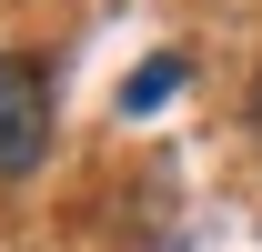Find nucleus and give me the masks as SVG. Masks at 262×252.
Listing matches in <instances>:
<instances>
[{"mask_svg": "<svg viewBox=\"0 0 262 252\" xmlns=\"http://www.w3.org/2000/svg\"><path fill=\"white\" fill-rule=\"evenodd\" d=\"M51 152V81L31 51H0V182H31Z\"/></svg>", "mask_w": 262, "mask_h": 252, "instance_id": "1", "label": "nucleus"}, {"mask_svg": "<svg viewBox=\"0 0 262 252\" xmlns=\"http://www.w3.org/2000/svg\"><path fill=\"white\" fill-rule=\"evenodd\" d=\"M171 91H182V61H171V51H162V61H151V71H141V81H131V91H121V111H131V121H141V111H162Z\"/></svg>", "mask_w": 262, "mask_h": 252, "instance_id": "2", "label": "nucleus"}, {"mask_svg": "<svg viewBox=\"0 0 262 252\" xmlns=\"http://www.w3.org/2000/svg\"><path fill=\"white\" fill-rule=\"evenodd\" d=\"M252 141H262V71H252Z\"/></svg>", "mask_w": 262, "mask_h": 252, "instance_id": "3", "label": "nucleus"}]
</instances>
